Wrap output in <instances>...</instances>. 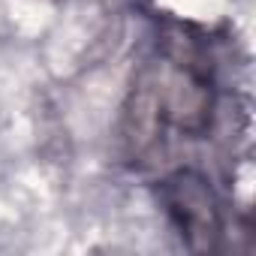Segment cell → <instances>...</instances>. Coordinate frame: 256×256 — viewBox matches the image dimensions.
<instances>
[{"label":"cell","mask_w":256,"mask_h":256,"mask_svg":"<svg viewBox=\"0 0 256 256\" xmlns=\"http://www.w3.org/2000/svg\"><path fill=\"white\" fill-rule=\"evenodd\" d=\"M157 202L190 253L211 256L226 250L229 220L211 178L202 169L181 166L163 175L157 181Z\"/></svg>","instance_id":"cell-1"},{"label":"cell","mask_w":256,"mask_h":256,"mask_svg":"<svg viewBox=\"0 0 256 256\" xmlns=\"http://www.w3.org/2000/svg\"><path fill=\"white\" fill-rule=\"evenodd\" d=\"M166 133V120L160 108V90H157V66L145 64L124 100L120 124H118V145L120 157L130 169H142L157 154Z\"/></svg>","instance_id":"cell-2"}]
</instances>
